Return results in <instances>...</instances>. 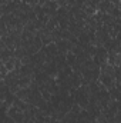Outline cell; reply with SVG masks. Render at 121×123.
<instances>
[{
  "label": "cell",
  "mask_w": 121,
  "mask_h": 123,
  "mask_svg": "<svg viewBox=\"0 0 121 123\" xmlns=\"http://www.w3.org/2000/svg\"><path fill=\"white\" fill-rule=\"evenodd\" d=\"M120 82H121V80H120Z\"/></svg>",
  "instance_id": "6da1fadb"
}]
</instances>
